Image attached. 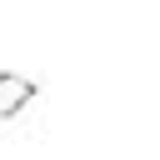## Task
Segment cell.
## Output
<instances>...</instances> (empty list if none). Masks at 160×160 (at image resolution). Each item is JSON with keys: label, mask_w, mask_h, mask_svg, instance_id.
<instances>
[{"label": "cell", "mask_w": 160, "mask_h": 160, "mask_svg": "<svg viewBox=\"0 0 160 160\" xmlns=\"http://www.w3.org/2000/svg\"><path fill=\"white\" fill-rule=\"evenodd\" d=\"M30 100H35V80L20 75V70H5L0 75V120H15Z\"/></svg>", "instance_id": "cell-1"}]
</instances>
